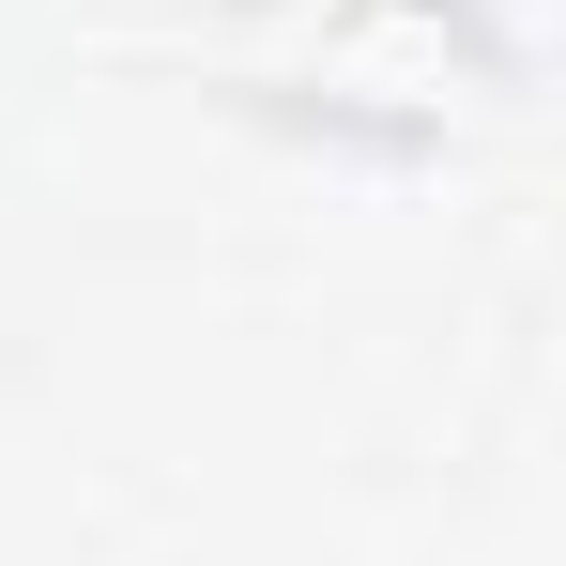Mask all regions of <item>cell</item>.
<instances>
[{
	"instance_id": "obj_1",
	"label": "cell",
	"mask_w": 566,
	"mask_h": 566,
	"mask_svg": "<svg viewBox=\"0 0 566 566\" xmlns=\"http://www.w3.org/2000/svg\"><path fill=\"white\" fill-rule=\"evenodd\" d=\"M185 62L230 123L337 169H444L521 93V31L490 0H199Z\"/></svg>"
}]
</instances>
